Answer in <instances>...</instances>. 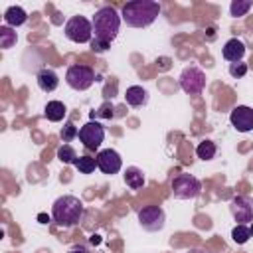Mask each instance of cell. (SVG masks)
Returning <instances> with one entry per match:
<instances>
[{"mask_svg": "<svg viewBox=\"0 0 253 253\" xmlns=\"http://www.w3.org/2000/svg\"><path fill=\"white\" fill-rule=\"evenodd\" d=\"M160 14V4L154 0H132L121 8V18L130 28H148Z\"/></svg>", "mask_w": 253, "mask_h": 253, "instance_id": "6da1fadb", "label": "cell"}, {"mask_svg": "<svg viewBox=\"0 0 253 253\" xmlns=\"http://www.w3.org/2000/svg\"><path fill=\"white\" fill-rule=\"evenodd\" d=\"M83 213H85V206L77 196H69V194L59 196L51 206V217L63 229L77 225L81 221Z\"/></svg>", "mask_w": 253, "mask_h": 253, "instance_id": "7a4b0ae2", "label": "cell"}, {"mask_svg": "<svg viewBox=\"0 0 253 253\" xmlns=\"http://www.w3.org/2000/svg\"><path fill=\"white\" fill-rule=\"evenodd\" d=\"M121 14L113 8V6H103L95 12L91 24H93V34L97 40H103V42H109L113 43V40L117 38L119 30H121Z\"/></svg>", "mask_w": 253, "mask_h": 253, "instance_id": "3957f363", "label": "cell"}, {"mask_svg": "<svg viewBox=\"0 0 253 253\" xmlns=\"http://www.w3.org/2000/svg\"><path fill=\"white\" fill-rule=\"evenodd\" d=\"M63 34L73 43H91V40H93V24L85 16H71L63 26Z\"/></svg>", "mask_w": 253, "mask_h": 253, "instance_id": "277c9868", "label": "cell"}, {"mask_svg": "<svg viewBox=\"0 0 253 253\" xmlns=\"http://www.w3.org/2000/svg\"><path fill=\"white\" fill-rule=\"evenodd\" d=\"M172 194L176 200H194L202 194V182L192 174H178L172 180Z\"/></svg>", "mask_w": 253, "mask_h": 253, "instance_id": "5b68a950", "label": "cell"}, {"mask_svg": "<svg viewBox=\"0 0 253 253\" xmlns=\"http://www.w3.org/2000/svg\"><path fill=\"white\" fill-rule=\"evenodd\" d=\"M65 83L73 91H87L95 83V71L89 65H81V63L69 65L65 73Z\"/></svg>", "mask_w": 253, "mask_h": 253, "instance_id": "8992f818", "label": "cell"}, {"mask_svg": "<svg viewBox=\"0 0 253 253\" xmlns=\"http://www.w3.org/2000/svg\"><path fill=\"white\" fill-rule=\"evenodd\" d=\"M178 81H180V87H182L184 93L200 95L204 91V87H206V73L196 65H188V67L182 69Z\"/></svg>", "mask_w": 253, "mask_h": 253, "instance_id": "52a82bcc", "label": "cell"}, {"mask_svg": "<svg viewBox=\"0 0 253 253\" xmlns=\"http://www.w3.org/2000/svg\"><path fill=\"white\" fill-rule=\"evenodd\" d=\"M136 217H138V223H140V227L144 231H160L164 227V223H166L164 210L160 206H154V204L140 208L138 213H136Z\"/></svg>", "mask_w": 253, "mask_h": 253, "instance_id": "ba28073f", "label": "cell"}, {"mask_svg": "<svg viewBox=\"0 0 253 253\" xmlns=\"http://www.w3.org/2000/svg\"><path fill=\"white\" fill-rule=\"evenodd\" d=\"M79 140L87 150H97L105 140V126L97 121H89L79 128Z\"/></svg>", "mask_w": 253, "mask_h": 253, "instance_id": "9c48e42d", "label": "cell"}, {"mask_svg": "<svg viewBox=\"0 0 253 253\" xmlns=\"http://www.w3.org/2000/svg\"><path fill=\"white\" fill-rule=\"evenodd\" d=\"M229 211L237 223H251L253 221V198L249 196H235L229 202Z\"/></svg>", "mask_w": 253, "mask_h": 253, "instance_id": "30bf717a", "label": "cell"}, {"mask_svg": "<svg viewBox=\"0 0 253 253\" xmlns=\"http://www.w3.org/2000/svg\"><path fill=\"white\" fill-rule=\"evenodd\" d=\"M95 160H97V168H99L103 174H107V176L117 174V172L121 170V166H123L121 154H119L115 148L99 150V152H97V156H95Z\"/></svg>", "mask_w": 253, "mask_h": 253, "instance_id": "8fae6325", "label": "cell"}, {"mask_svg": "<svg viewBox=\"0 0 253 253\" xmlns=\"http://www.w3.org/2000/svg\"><path fill=\"white\" fill-rule=\"evenodd\" d=\"M229 123L237 132H249L253 130V109L247 105H237L229 113Z\"/></svg>", "mask_w": 253, "mask_h": 253, "instance_id": "7c38bea8", "label": "cell"}, {"mask_svg": "<svg viewBox=\"0 0 253 253\" xmlns=\"http://www.w3.org/2000/svg\"><path fill=\"white\" fill-rule=\"evenodd\" d=\"M221 55H223L229 63H237V61H241L243 55H245V43H243L241 40H237V38H231V40H227V42L223 43Z\"/></svg>", "mask_w": 253, "mask_h": 253, "instance_id": "4fadbf2b", "label": "cell"}, {"mask_svg": "<svg viewBox=\"0 0 253 253\" xmlns=\"http://www.w3.org/2000/svg\"><path fill=\"white\" fill-rule=\"evenodd\" d=\"M36 81H38V87H40L43 93H51V91H55L57 85H59L57 73H55L53 69H49V67L40 69L38 75H36Z\"/></svg>", "mask_w": 253, "mask_h": 253, "instance_id": "5bb4252c", "label": "cell"}, {"mask_svg": "<svg viewBox=\"0 0 253 253\" xmlns=\"http://www.w3.org/2000/svg\"><path fill=\"white\" fill-rule=\"evenodd\" d=\"M125 101H126V105H130L134 109L144 107L148 103V91L144 87H140V85H130L126 89V93H125Z\"/></svg>", "mask_w": 253, "mask_h": 253, "instance_id": "9a60e30c", "label": "cell"}, {"mask_svg": "<svg viewBox=\"0 0 253 253\" xmlns=\"http://www.w3.org/2000/svg\"><path fill=\"white\" fill-rule=\"evenodd\" d=\"M26 20H28V12H26L22 6H10V8L4 12V22H6V26H10V28H18V26L26 24Z\"/></svg>", "mask_w": 253, "mask_h": 253, "instance_id": "2e32d148", "label": "cell"}, {"mask_svg": "<svg viewBox=\"0 0 253 253\" xmlns=\"http://www.w3.org/2000/svg\"><path fill=\"white\" fill-rule=\"evenodd\" d=\"M125 184L130 188V190H140L144 184H146V178H144V172L136 166H128L125 170Z\"/></svg>", "mask_w": 253, "mask_h": 253, "instance_id": "e0dca14e", "label": "cell"}, {"mask_svg": "<svg viewBox=\"0 0 253 253\" xmlns=\"http://www.w3.org/2000/svg\"><path fill=\"white\" fill-rule=\"evenodd\" d=\"M43 115L47 121L51 123H59L63 121V117L67 115V107L61 101H47V105L43 107Z\"/></svg>", "mask_w": 253, "mask_h": 253, "instance_id": "ac0fdd59", "label": "cell"}, {"mask_svg": "<svg viewBox=\"0 0 253 253\" xmlns=\"http://www.w3.org/2000/svg\"><path fill=\"white\" fill-rule=\"evenodd\" d=\"M18 42V34L14 28L10 26H0V47L2 49H10L12 45H16Z\"/></svg>", "mask_w": 253, "mask_h": 253, "instance_id": "d6986e66", "label": "cell"}, {"mask_svg": "<svg viewBox=\"0 0 253 253\" xmlns=\"http://www.w3.org/2000/svg\"><path fill=\"white\" fill-rule=\"evenodd\" d=\"M215 152H217L215 142L210 140V138L198 142V146H196V154H198V158H202V160H211V158L215 156Z\"/></svg>", "mask_w": 253, "mask_h": 253, "instance_id": "ffe728a7", "label": "cell"}, {"mask_svg": "<svg viewBox=\"0 0 253 253\" xmlns=\"http://www.w3.org/2000/svg\"><path fill=\"white\" fill-rule=\"evenodd\" d=\"M231 239L237 243V245H243L251 239V231H249V225H243V223H237L233 229H231Z\"/></svg>", "mask_w": 253, "mask_h": 253, "instance_id": "44dd1931", "label": "cell"}, {"mask_svg": "<svg viewBox=\"0 0 253 253\" xmlns=\"http://www.w3.org/2000/svg\"><path fill=\"white\" fill-rule=\"evenodd\" d=\"M251 2L249 0H233L231 4H229V14L233 16V18H241V16H245L249 10H251Z\"/></svg>", "mask_w": 253, "mask_h": 253, "instance_id": "7402d4cb", "label": "cell"}, {"mask_svg": "<svg viewBox=\"0 0 253 253\" xmlns=\"http://www.w3.org/2000/svg\"><path fill=\"white\" fill-rule=\"evenodd\" d=\"M81 174H91L95 168H97V160L91 158V156H77L75 164H73Z\"/></svg>", "mask_w": 253, "mask_h": 253, "instance_id": "603a6c76", "label": "cell"}, {"mask_svg": "<svg viewBox=\"0 0 253 253\" xmlns=\"http://www.w3.org/2000/svg\"><path fill=\"white\" fill-rule=\"evenodd\" d=\"M57 158H59L61 162H65V164H75L77 154H75V150H73L69 144H63V146L57 148Z\"/></svg>", "mask_w": 253, "mask_h": 253, "instance_id": "cb8c5ba5", "label": "cell"}, {"mask_svg": "<svg viewBox=\"0 0 253 253\" xmlns=\"http://www.w3.org/2000/svg\"><path fill=\"white\" fill-rule=\"evenodd\" d=\"M59 136H61V140H63V142H71L75 136H79V130H77V126H75L71 121H67V123L61 126Z\"/></svg>", "mask_w": 253, "mask_h": 253, "instance_id": "d4e9b609", "label": "cell"}, {"mask_svg": "<svg viewBox=\"0 0 253 253\" xmlns=\"http://www.w3.org/2000/svg\"><path fill=\"white\" fill-rule=\"evenodd\" d=\"M91 115H93V119H113V117H115V109H113L111 103H103V105H101L97 111H93Z\"/></svg>", "mask_w": 253, "mask_h": 253, "instance_id": "484cf974", "label": "cell"}, {"mask_svg": "<svg viewBox=\"0 0 253 253\" xmlns=\"http://www.w3.org/2000/svg\"><path fill=\"white\" fill-rule=\"evenodd\" d=\"M247 63H243V61H237V63H229V75L231 77H235V79H241L245 73H247Z\"/></svg>", "mask_w": 253, "mask_h": 253, "instance_id": "4316f807", "label": "cell"}, {"mask_svg": "<svg viewBox=\"0 0 253 253\" xmlns=\"http://www.w3.org/2000/svg\"><path fill=\"white\" fill-rule=\"evenodd\" d=\"M89 45H91V49H93L95 53H103V51H107V49L111 47L109 42H103V40H97V38H93Z\"/></svg>", "mask_w": 253, "mask_h": 253, "instance_id": "83f0119b", "label": "cell"}, {"mask_svg": "<svg viewBox=\"0 0 253 253\" xmlns=\"http://www.w3.org/2000/svg\"><path fill=\"white\" fill-rule=\"evenodd\" d=\"M67 253H89V247H87V245H83V243H77V245L69 247V251H67Z\"/></svg>", "mask_w": 253, "mask_h": 253, "instance_id": "f1b7e54d", "label": "cell"}, {"mask_svg": "<svg viewBox=\"0 0 253 253\" xmlns=\"http://www.w3.org/2000/svg\"><path fill=\"white\" fill-rule=\"evenodd\" d=\"M51 219H53V217H49V215H45V213H40V215H38V221H40V223H49Z\"/></svg>", "mask_w": 253, "mask_h": 253, "instance_id": "f546056e", "label": "cell"}, {"mask_svg": "<svg viewBox=\"0 0 253 253\" xmlns=\"http://www.w3.org/2000/svg\"><path fill=\"white\" fill-rule=\"evenodd\" d=\"M186 253H208L206 249H202V247H192V249H188Z\"/></svg>", "mask_w": 253, "mask_h": 253, "instance_id": "4dcf8cb0", "label": "cell"}, {"mask_svg": "<svg viewBox=\"0 0 253 253\" xmlns=\"http://www.w3.org/2000/svg\"><path fill=\"white\" fill-rule=\"evenodd\" d=\"M99 241H101V239H99V235H93V237H91V243H95V245H97Z\"/></svg>", "mask_w": 253, "mask_h": 253, "instance_id": "1f68e13d", "label": "cell"}, {"mask_svg": "<svg viewBox=\"0 0 253 253\" xmlns=\"http://www.w3.org/2000/svg\"><path fill=\"white\" fill-rule=\"evenodd\" d=\"M249 231H251V237H253V221L249 223Z\"/></svg>", "mask_w": 253, "mask_h": 253, "instance_id": "d6a6232c", "label": "cell"}]
</instances>
